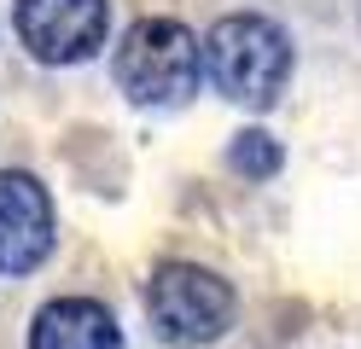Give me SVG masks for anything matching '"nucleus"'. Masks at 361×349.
<instances>
[{
	"label": "nucleus",
	"mask_w": 361,
	"mask_h": 349,
	"mask_svg": "<svg viewBox=\"0 0 361 349\" xmlns=\"http://www.w3.org/2000/svg\"><path fill=\"white\" fill-rule=\"evenodd\" d=\"M280 163H286V152H280V140L268 134V128H239L228 140V169L239 180H274Z\"/></svg>",
	"instance_id": "nucleus-7"
},
{
	"label": "nucleus",
	"mask_w": 361,
	"mask_h": 349,
	"mask_svg": "<svg viewBox=\"0 0 361 349\" xmlns=\"http://www.w3.org/2000/svg\"><path fill=\"white\" fill-rule=\"evenodd\" d=\"M233 314H239L233 286L204 262H164L146 279V320H152V332L164 343H175V349L216 343L233 326Z\"/></svg>",
	"instance_id": "nucleus-3"
},
{
	"label": "nucleus",
	"mask_w": 361,
	"mask_h": 349,
	"mask_svg": "<svg viewBox=\"0 0 361 349\" xmlns=\"http://www.w3.org/2000/svg\"><path fill=\"white\" fill-rule=\"evenodd\" d=\"M18 41L35 64H82L111 35V0H18Z\"/></svg>",
	"instance_id": "nucleus-4"
},
{
	"label": "nucleus",
	"mask_w": 361,
	"mask_h": 349,
	"mask_svg": "<svg viewBox=\"0 0 361 349\" xmlns=\"http://www.w3.org/2000/svg\"><path fill=\"white\" fill-rule=\"evenodd\" d=\"M204 76L221 99L268 111L291 82V35L262 12H228L204 35Z\"/></svg>",
	"instance_id": "nucleus-2"
},
{
	"label": "nucleus",
	"mask_w": 361,
	"mask_h": 349,
	"mask_svg": "<svg viewBox=\"0 0 361 349\" xmlns=\"http://www.w3.org/2000/svg\"><path fill=\"white\" fill-rule=\"evenodd\" d=\"M123 99L140 111H175L204 82V41L180 18H134L111 59Z\"/></svg>",
	"instance_id": "nucleus-1"
},
{
	"label": "nucleus",
	"mask_w": 361,
	"mask_h": 349,
	"mask_svg": "<svg viewBox=\"0 0 361 349\" xmlns=\"http://www.w3.org/2000/svg\"><path fill=\"white\" fill-rule=\"evenodd\" d=\"M53 256V198L24 169H0V274H35Z\"/></svg>",
	"instance_id": "nucleus-5"
},
{
	"label": "nucleus",
	"mask_w": 361,
	"mask_h": 349,
	"mask_svg": "<svg viewBox=\"0 0 361 349\" xmlns=\"http://www.w3.org/2000/svg\"><path fill=\"white\" fill-rule=\"evenodd\" d=\"M30 349H123V326L94 297H53L30 320Z\"/></svg>",
	"instance_id": "nucleus-6"
}]
</instances>
